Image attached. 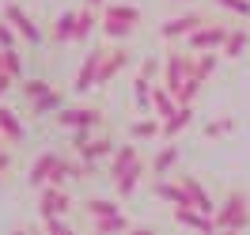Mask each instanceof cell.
Wrapping results in <instances>:
<instances>
[{"label":"cell","instance_id":"cell-1","mask_svg":"<svg viewBox=\"0 0 250 235\" xmlns=\"http://www.w3.org/2000/svg\"><path fill=\"white\" fill-rule=\"evenodd\" d=\"M216 228L220 232H243V228H250V201L243 190H231L216 205Z\"/></svg>","mask_w":250,"mask_h":235},{"label":"cell","instance_id":"cell-2","mask_svg":"<svg viewBox=\"0 0 250 235\" xmlns=\"http://www.w3.org/2000/svg\"><path fill=\"white\" fill-rule=\"evenodd\" d=\"M64 174H72V163H64L57 152H42L31 167V186H46V182H64Z\"/></svg>","mask_w":250,"mask_h":235},{"label":"cell","instance_id":"cell-3","mask_svg":"<svg viewBox=\"0 0 250 235\" xmlns=\"http://www.w3.org/2000/svg\"><path fill=\"white\" fill-rule=\"evenodd\" d=\"M174 224L193 228V232H220L216 216H212V213H201L197 205H178V209H174Z\"/></svg>","mask_w":250,"mask_h":235},{"label":"cell","instance_id":"cell-4","mask_svg":"<svg viewBox=\"0 0 250 235\" xmlns=\"http://www.w3.org/2000/svg\"><path fill=\"white\" fill-rule=\"evenodd\" d=\"M99 68H103V49H91V53L83 57V64H80L76 80H72V91H76V95L91 91L95 84H99Z\"/></svg>","mask_w":250,"mask_h":235},{"label":"cell","instance_id":"cell-5","mask_svg":"<svg viewBox=\"0 0 250 235\" xmlns=\"http://www.w3.org/2000/svg\"><path fill=\"white\" fill-rule=\"evenodd\" d=\"M189 72H193V61H189V57H182V53H171V57H167V64H163V87H171V91L178 95V87L186 84Z\"/></svg>","mask_w":250,"mask_h":235},{"label":"cell","instance_id":"cell-6","mask_svg":"<svg viewBox=\"0 0 250 235\" xmlns=\"http://www.w3.org/2000/svg\"><path fill=\"white\" fill-rule=\"evenodd\" d=\"M224 42H228V31L212 27V23H201L197 31L189 34V49H224Z\"/></svg>","mask_w":250,"mask_h":235},{"label":"cell","instance_id":"cell-7","mask_svg":"<svg viewBox=\"0 0 250 235\" xmlns=\"http://www.w3.org/2000/svg\"><path fill=\"white\" fill-rule=\"evenodd\" d=\"M4 19H8V23H12V27H16V31L23 34L27 42H31V46H34V42H42V31L31 23V16H27L19 4H8V8H4Z\"/></svg>","mask_w":250,"mask_h":235},{"label":"cell","instance_id":"cell-8","mask_svg":"<svg viewBox=\"0 0 250 235\" xmlns=\"http://www.w3.org/2000/svg\"><path fill=\"white\" fill-rule=\"evenodd\" d=\"M201 23L205 19L197 16V12H186V16H178V19H167V23L159 27V34H163V38H189Z\"/></svg>","mask_w":250,"mask_h":235},{"label":"cell","instance_id":"cell-9","mask_svg":"<svg viewBox=\"0 0 250 235\" xmlns=\"http://www.w3.org/2000/svg\"><path fill=\"white\" fill-rule=\"evenodd\" d=\"M57 122H61L64 129H91L103 122V114L91 107H83V110H57Z\"/></svg>","mask_w":250,"mask_h":235},{"label":"cell","instance_id":"cell-10","mask_svg":"<svg viewBox=\"0 0 250 235\" xmlns=\"http://www.w3.org/2000/svg\"><path fill=\"white\" fill-rule=\"evenodd\" d=\"M64 209H68L64 190H57V182H46V186H42V197H38V213H42V216H57Z\"/></svg>","mask_w":250,"mask_h":235},{"label":"cell","instance_id":"cell-11","mask_svg":"<svg viewBox=\"0 0 250 235\" xmlns=\"http://www.w3.org/2000/svg\"><path fill=\"white\" fill-rule=\"evenodd\" d=\"M156 197H159V201H171L174 209H178V205H193L186 182H163V178H159V182H156Z\"/></svg>","mask_w":250,"mask_h":235},{"label":"cell","instance_id":"cell-12","mask_svg":"<svg viewBox=\"0 0 250 235\" xmlns=\"http://www.w3.org/2000/svg\"><path fill=\"white\" fill-rule=\"evenodd\" d=\"M76 148H80V156L83 159H103V156H110V148H114V144L106 141V137H99V141H87V133H83V129H76Z\"/></svg>","mask_w":250,"mask_h":235},{"label":"cell","instance_id":"cell-13","mask_svg":"<svg viewBox=\"0 0 250 235\" xmlns=\"http://www.w3.org/2000/svg\"><path fill=\"white\" fill-rule=\"evenodd\" d=\"M129 64V53L125 49H114V53H103V68H99V84H110V80Z\"/></svg>","mask_w":250,"mask_h":235},{"label":"cell","instance_id":"cell-14","mask_svg":"<svg viewBox=\"0 0 250 235\" xmlns=\"http://www.w3.org/2000/svg\"><path fill=\"white\" fill-rule=\"evenodd\" d=\"M178 107H182V103H178V95H174L171 87H159V91L152 95V114H156V118H163V122H167Z\"/></svg>","mask_w":250,"mask_h":235},{"label":"cell","instance_id":"cell-15","mask_svg":"<svg viewBox=\"0 0 250 235\" xmlns=\"http://www.w3.org/2000/svg\"><path fill=\"white\" fill-rule=\"evenodd\" d=\"M189 122H193V107H189V103H182V107H178L171 118L163 122V137H167V141H171V137H178V133H182Z\"/></svg>","mask_w":250,"mask_h":235},{"label":"cell","instance_id":"cell-16","mask_svg":"<svg viewBox=\"0 0 250 235\" xmlns=\"http://www.w3.org/2000/svg\"><path fill=\"white\" fill-rule=\"evenodd\" d=\"M141 174H144V163H141V159H137V163H133L129 171L118 174V178H114V182H118V197H129L133 190L141 186Z\"/></svg>","mask_w":250,"mask_h":235},{"label":"cell","instance_id":"cell-17","mask_svg":"<svg viewBox=\"0 0 250 235\" xmlns=\"http://www.w3.org/2000/svg\"><path fill=\"white\" fill-rule=\"evenodd\" d=\"M133 163H137V148H133V144H122V148L110 156V178H118L122 171H129Z\"/></svg>","mask_w":250,"mask_h":235},{"label":"cell","instance_id":"cell-18","mask_svg":"<svg viewBox=\"0 0 250 235\" xmlns=\"http://www.w3.org/2000/svg\"><path fill=\"white\" fill-rule=\"evenodd\" d=\"M76 23H80V12H64L53 27V42H76Z\"/></svg>","mask_w":250,"mask_h":235},{"label":"cell","instance_id":"cell-19","mask_svg":"<svg viewBox=\"0 0 250 235\" xmlns=\"http://www.w3.org/2000/svg\"><path fill=\"white\" fill-rule=\"evenodd\" d=\"M182 182H186V190H189V197H193V205H197V209H201V213H212V216H216V201H212V197H208V190H205L201 182H197V178H182Z\"/></svg>","mask_w":250,"mask_h":235},{"label":"cell","instance_id":"cell-20","mask_svg":"<svg viewBox=\"0 0 250 235\" xmlns=\"http://www.w3.org/2000/svg\"><path fill=\"white\" fill-rule=\"evenodd\" d=\"M95 232L110 235V232H129V220L122 213H110V216H95Z\"/></svg>","mask_w":250,"mask_h":235},{"label":"cell","instance_id":"cell-21","mask_svg":"<svg viewBox=\"0 0 250 235\" xmlns=\"http://www.w3.org/2000/svg\"><path fill=\"white\" fill-rule=\"evenodd\" d=\"M0 133H4L8 141H23V126H19V118L8 107H0Z\"/></svg>","mask_w":250,"mask_h":235},{"label":"cell","instance_id":"cell-22","mask_svg":"<svg viewBox=\"0 0 250 235\" xmlns=\"http://www.w3.org/2000/svg\"><path fill=\"white\" fill-rule=\"evenodd\" d=\"M159 133H163V126L152 122V118H144V122H133V126H129V137H133V141H152V137H159Z\"/></svg>","mask_w":250,"mask_h":235},{"label":"cell","instance_id":"cell-23","mask_svg":"<svg viewBox=\"0 0 250 235\" xmlns=\"http://www.w3.org/2000/svg\"><path fill=\"white\" fill-rule=\"evenodd\" d=\"M31 110H34V114H57V110H61V95H57L53 87H49L46 95L31 99Z\"/></svg>","mask_w":250,"mask_h":235},{"label":"cell","instance_id":"cell-24","mask_svg":"<svg viewBox=\"0 0 250 235\" xmlns=\"http://www.w3.org/2000/svg\"><path fill=\"white\" fill-rule=\"evenodd\" d=\"M174 163H178V148H174V144H163V148H159V156L152 159V171H156V174H167Z\"/></svg>","mask_w":250,"mask_h":235},{"label":"cell","instance_id":"cell-25","mask_svg":"<svg viewBox=\"0 0 250 235\" xmlns=\"http://www.w3.org/2000/svg\"><path fill=\"white\" fill-rule=\"evenodd\" d=\"M106 19H122V23H141V8H133V4H106Z\"/></svg>","mask_w":250,"mask_h":235},{"label":"cell","instance_id":"cell-26","mask_svg":"<svg viewBox=\"0 0 250 235\" xmlns=\"http://www.w3.org/2000/svg\"><path fill=\"white\" fill-rule=\"evenodd\" d=\"M152 80L148 76H137V84H133V99H137V107L141 110H152Z\"/></svg>","mask_w":250,"mask_h":235},{"label":"cell","instance_id":"cell-27","mask_svg":"<svg viewBox=\"0 0 250 235\" xmlns=\"http://www.w3.org/2000/svg\"><path fill=\"white\" fill-rule=\"evenodd\" d=\"M103 31H106V38H118V42H122V38H129V34L137 31V23H122V19L103 16Z\"/></svg>","mask_w":250,"mask_h":235},{"label":"cell","instance_id":"cell-28","mask_svg":"<svg viewBox=\"0 0 250 235\" xmlns=\"http://www.w3.org/2000/svg\"><path fill=\"white\" fill-rule=\"evenodd\" d=\"M250 46V34L247 31H228V42H224V53H231V57H239V53H247Z\"/></svg>","mask_w":250,"mask_h":235},{"label":"cell","instance_id":"cell-29","mask_svg":"<svg viewBox=\"0 0 250 235\" xmlns=\"http://www.w3.org/2000/svg\"><path fill=\"white\" fill-rule=\"evenodd\" d=\"M216 49H201V61H193V72H197V76L201 80H208L212 76V72H216Z\"/></svg>","mask_w":250,"mask_h":235},{"label":"cell","instance_id":"cell-30","mask_svg":"<svg viewBox=\"0 0 250 235\" xmlns=\"http://www.w3.org/2000/svg\"><path fill=\"white\" fill-rule=\"evenodd\" d=\"M201 84H205V80L197 76V72H189L186 84L178 87V103H193V99H197V91H201Z\"/></svg>","mask_w":250,"mask_h":235},{"label":"cell","instance_id":"cell-31","mask_svg":"<svg viewBox=\"0 0 250 235\" xmlns=\"http://www.w3.org/2000/svg\"><path fill=\"white\" fill-rule=\"evenodd\" d=\"M91 27H95V8L87 4V8L80 12V23H76V42H83V38L91 34Z\"/></svg>","mask_w":250,"mask_h":235},{"label":"cell","instance_id":"cell-32","mask_svg":"<svg viewBox=\"0 0 250 235\" xmlns=\"http://www.w3.org/2000/svg\"><path fill=\"white\" fill-rule=\"evenodd\" d=\"M87 213H91V216H110V213H118V205L106 201V197H91V201H87Z\"/></svg>","mask_w":250,"mask_h":235},{"label":"cell","instance_id":"cell-33","mask_svg":"<svg viewBox=\"0 0 250 235\" xmlns=\"http://www.w3.org/2000/svg\"><path fill=\"white\" fill-rule=\"evenodd\" d=\"M16 27H12V23H8V19H4V23H0V46L4 49H16Z\"/></svg>","mask_w":250,"mask_h":235},{"label":"cell","instance_id":"cell-34","mask_svg":"<svg viewBox=\"0 0 250 235\" xmlns=\"http://www.w3.org/2000/svg\"><path fill=\"white\" fill-rule=\"evenodd\" d=\"M42 228H46V232H68V220L61 216V213H57V216H42Z\"/></svg>","mask_w":250,"mask_h":235},{"label":"cell","instance_id":"cell-35","mask_svg":"<svg viewBox=\"0 0 250 235\" xmlns=\"http://www.w3.org/2000/svg\"><path fill=\"white\" fill-rule=\"evenodd\" d=\"M220 8H228L235 16H250V0H216Z\"/></svg>","mask_w":250,"mask_h":235},{"label":"cell","instance_id":"cell-36","mask_svg":"<svg viewBox=\"0 0 250 235\" xmlns=\"http://www.w3.org/2000/svg\"><path fill=\"white\" fill-rule=\"evenodd\" d=\"M231 129H235L231 118H220V122H212V126L205 129V133H208V137H224V133H231Z\"/></svg>","mask_w":250,"mask_h":235},{"label":"cell","instance_id":"cell-37","mask_svg":"<svg viewBox=\"0 0 250 235\" xmlns=\"http://www.w3.org/2000/svg\"><path fill=\"white\" fill-rule=\"evenodd\" d=\"M23 91L31 95V99H38V95L49 91V84H46V80H27V84H23Z\"/></svg>","mask_w":250,"mask_h":235},{"label":"cell","instance_id":"cell-38","mask_svg":"<svg viewBox=\"0 0 250 235\" xmlns=\"http://www.w3.org/2000/svg\"><path fill=\"white\" fill-rule=\"evenodd\" d=\"M12 72H8V68H0V99H4V91H8V87H12Z\"/></svg>","mask_w":250,"mask_h":235},{"label":"cell","instance_id":"cell-39","mask_svg":"<svg viewBox=\"0 0 250 235\" xmlns=\"http://www.w3.org/2000/svg\"><path fill=\"white\" fill-rule=\"evenodd\" d=\"M87 4H91V8H99V4H106V0H87Z\"/></svg>","mask_w":250,"mask_h":235}]
</instances>
